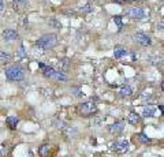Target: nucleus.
Here are the masks:
<instances>
[{
	"mask_svg": "<svg viewBox=\"0 0 164 157\" xmlns=\"http://www.w3.org/2000/svg\"><path fill=\"white\" fill-rule=\"evenodd\" d=\"M126 14H127V17L133 18V19H144L146 17V12L142 8H139V7H131V8H128L126 11Z\"/></svg>",
	"mask_w": 164,
	"mask_h": 157,
	"instance_id": "obj_5",
	"label": "nucleus"
},
{
	"mask_svg": "<svg viewBox=\"0 0 164 157\" xmlns=\"http://www.w3.org/2000/svg\"><path fill=\"white\" fill-rule=\"evenodd\" d=\"M38 67L43 70L44 77L51 78V79H55V81H59V82H64V81H67V75H66L64 72L56 71V70H53L52 67H48V66H45V64H43V63H38Z\"/></svg>",
	"mask_w": 164,
	"mask_h": 157,
	"instance_id": "obj_1",
	"label": "nucleus"
},
{
	"mask_svg": "<svg viewBox=\"0 0 164 157\" xmlns=\"http://www.w3.org/2000/svg\"><path fill=\"white\" fill-rule=\"evenodd\" d=\"M114 55H115V58L116 59H120V58H123L125 55H127V51H126L123 47H115Z\"/></svg>",
	"mask_w": 164,
	"mask_h": 157,
	"instance_id": "obj_12",
	"label": "nucleus"
},
{
	"mask_svg": "<svg viewBox=\"0 0 164 157\" xmlns=\"http://www.w3.org/2000/svg\"><path fill=\"white\" fill-rule=\"evenodd\" d=\"M68 66H70V62H68L67 59H63V60H60L59 64H57V67H59V71H60V72H66V71H67Z\"/></svg>",
	"mask_w": 164,
	"mask_h": 157,
	"instance_id": "obj_13",
	"label": "nucleus"
},
{
	"mask_svg": "<svg viewBox=\"0 0 164 157\" xmlns=\"http://www.w3.org/2000/svg\"><path fill=\"white\" fill-rule=\"evenodd\" d=\"M118 3H123V2H134V0H116Z\"/></svg>",
	"mask_w": 164,
	"mask_h": 157,
	"instance_id": "obj_22",
	"label": "nucleus"
},
{
	"mask_svg": "<svg viewBox=\"0 0 164 157\" xmlns=\"http://www.w3.org/2000/svg\"><path fill=\"white\" fill-rule=\"evenodd\" d=\"M123 129H125V124H123L122 122H115L114 124L109 126V131H111L112 134H120V132L123 131Z\"/></svg>",
	"mask_w": 164,
	"mask_h": 157,
	"instance_id": "obj_9",
	"label": "nucleus"
},
{
	"mask_svg": "<svg viewBox=\"0 0 164 157\" xmlns=\"http://www.w3.org/2000/svg\"><path fill=\"white\" fill-rule=\"evenodd\" d=\"M119 93H120V96H131V93H133V90H131V88L128 85H123L122 88H120V90H119Z\"/></svg>",
	"mask_w": 164,
	"mask_h": 157,
	"instance_id": "obj_15",
	"label": "nucleus"
},
{
	"mask_svg": "<svg viewBox=\"0 0 164 157\" xmlns=\"http://www.w3.org/2000/svg\"><path fill=\"white\" fill-rule=\"evenodd\" d=\"M3 10V0H0V11Z\"/></svg>",
	"mask_w": 164,
	"mask_h": 157,
	"instance_id": "obj_24",
	"label": "nucleus"
},
{
	"mask_svg": "<svg viewBox=\"0 0 164 157\" xmlns=\"http://www.w3.org/2000/svg\"><path fill=\"white\" fill-rule=\"evenodd\" d=\"M79 112H81L84 116H90V115L97 112V105L92 101L82 102V104L79 105Z\"/></svg>",
	"mask_w": 164,
	"mask_h": 157,
	"instance_id": "obj_4",
	"label": "nucleus"
},
{
	"mask_svg": "<svg viewBox=\"0 0 164 157\" xmlns=\"http://www.w3.org/2000/svg\"><path fill=\"white\" fill-rule=\"evenodd\" d=\"M5 77L11 81H22L23 79V68L19 64H11V66L5 67L4 70Z\"/></svg>",
	"mask_w": 164,
	"mask_h": 157,
	"instance_id": "obj_3",
	"label": "nucleus"
},
{
	"mask_svg": "<svg viewBox=\"0 0 164 157\" xmlns=\"http://www.w3.org/2000/svg\"><path fill=\"white\" fill-rule=\"evenodd\" d=\"M5 122H7L8 127L14 130V129H16V126H18V123H19V119L16 118V116H8V118L5 119Z\"/></svg>",
	"mask_w": 164,
	"mask_h": 157,
	"instance_id": "obj_10",
	"label": "nucleus"
},
{
	"mask_svg": "<svg viewBox=\"0 0 164 157\" xmlns=\"http://www.w3.org/2000/svg\"><path fill=\"white\" fill-rule=\"evenodd\" d=\"M114 22L118 25V28L122 29L123 28V21H122V17H115L114 18Z\"/></svg>",
	"mask_w": 164,
	"mask_h": 157,
	"instance_id": "obj_20",
	"label": "nucleus"
},
{
	"mask_svg": "<svg viewBox=\"0 0 164 157\" xmlns=\"http://www.w3.org/2000/svg\"><path fill=\"white\" fill-rule=\"evenodd\" d=\"M2 36L5 41H12V40L18 38V33H16L15 30H12V29H5V30L3 32Z\"/></svg>",
	"mask_w": 164,
	"mask_h": 157,
	"instance_id": "obj_8",
	"label": "nucleus"
},
{
	"mask_svg": "<svg viewBox=\"0 0 164 157\" xmlns=\"http://www.w3.org/2000/svg\"><path fill=\"white\" fill-rule=\"evenodd\" d=\"M111 149L119 154L126 153V152L128 150V141H115V142L112 143Z\"/></svg>",
	"mask_w": 164,
	"mask_h": 157,
	"instance_id": "obj_6",
	"label": "nucleus"
},
{
	"mask_svg": "<svg viewBox=\"0 0 164 157\" xmlns=\"http://www.w3.org/2000/svg\"><path fill=\"white\" fill-rule=\"evenodd\" d=\"M79 10H81V12H84V14H89V12L93 11V6L92 4H85V6H82Z\"/></svg>",
	"mask_w": 164,
	"mask_h": 157,
	"instance_id": "obj_18",
	"label": "nucleus"
},
{
	"mask_svg": "<svg viewBox=\"0 0 164 157\" xmlns=\"http://www.w3.org/2000/svg\"><path fill=\"white\" fill-rule=\"evenodd\" d=\"M127 122L131 124H137L139 122V115L137 112H130L127 115Z\"/></svg>",
	"mask_w": 164,
	"mask_h": 157,
	"instance_id": "obj_11",
	"label": "nucleus"
},
{
	"mask_svg": "<svg viewBox=\"0 0 164 157\" xmlns=\"http://www.w3.org/2000/svg\"><path fill=\"white\" fill-rule=\"evenodd\" d=\"M49 25H53V26H55V28H56V29H60V28H62V25H60L59 22H56V21H55V19L49 21Z\"/></svg>",
	"mask_w": 164,
	"mask_h": 157,
	"instance_id": "obj_21",
	"label": "nucleus"
},
{
	"mask_svg": "<svg viewBox=\"0 0 164 157\" xmlns=\"http://www.w3.org/2000/svg\"><path fill=\"white\" fill-rule=\"evenodd\" d=\"M135 40L139 42L141 45H144V47H148V45H150L152 44V40H150V37L149 36H146V34H144V33H135Z\"/></svg>",
	"mask_w": 164,
	"mask_h": 157,
	"instance_id": "obj_7",
	"label": "nucleus"
},
{
	"mask_svg": "<svg viewBox=\"0 0 164 157\" xmlns=\"http://www.w3.org/2000/svg\"><path fill=\"white\" fill-rule=\"evenodd\" d=\"M14 2H15V3H25L26 0H14Z\"/></svg>",
	"mask_w": 164,
	"mask_h": 157,
	"instance_id": "obj_23",
	"label": "nucleus"
},
{
	"mask_svg": "<svg viewBox=\"0 0 164 157\" xmlns=\"http://www.w3.org/2000/svg\"><path fill=\"white\" fill-rule=\"evenodd\" d=\"M153 113H155V108H153L152 105H148V107H144V109H142V116H145V118H149V116H153Z\"/></svg>",
	"mask_w": 164,
	"mask_h": 157,
	"instance_id": "obj_14",
	"label": "nucleus"
},
{
	"mask_svg": "<svg viewBox=\"0 0 164 157\" xmlns=\"http://www.w3.org/2000/svg\"><path fill=\"white\" fill-rule=\"evenodd\" d=\"M57 44V36L56 34H44L43 37H40V38L36 41V45H37L38 48H41V49H51V48H53L55 45Z\"/></svg>",
	"mask_w": 164,
	"mask_h": 157,
	"instance_id": "obj_2",
	"label": "nucleus"
},
{
	"mask_svg": "<svg viewBox=\"0 0 164 157\" xmlns=\"http://www.w3.org/2000/svg\"><path fill=\"white\" fill-rule=\"evenodd\" d=\"M49 150H51V146L48 145V143H44L43 146H41L40 149H38V154H40V156H46V154L49 153Z\"/></svg>",
	"mask_w": 164,
	"mask_h": 157,
	"instance_id": "obj_16",
	"label": "nucleus"
},
{
	"mask_svg": "<svg viewBox=\"0 0 164 157\" xmlns=\"http://www.w3.org/2000/svg\"><path fill=\"white\" fill-rule=\"evenodd\" d=\"M11 60V55L7 52H0V62L2 63H7V62Z\"/></svg>",
	"mask_w": 164,
	"mask_h": 157,
	"instance_id": "obj_17",
	"label": "nucleus"
},
{
	"mask_svg": "<svg viewBox=\"0 0 164 157\" xmlns=\"http://www.w3.org/2000/svg\"><path fill=\"white\" fill-rule=\"evenodd\" d=\"M137 137H138V139L141 141L142 143H149V142H150V138H148L146 135H145V134H142V132H141V134H138V135H137Z\"/></svg>",
	"mask_w": 164,
	"mask_h": 157,
	"instance_id": "obj_19",
	"label": "nucleus"
}]
</instances>
